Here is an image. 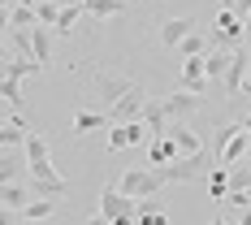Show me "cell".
<instances>
[{
	"label": "cell",
	"instance_id": "31",
	"mask_svg": "<svg viewBox=\"0 0 251 225\" xmlns=\"http://www.w3.org/2000/svg\"><path fill=\"white\" fill-rule=\"evenodd\" d=\"M243 130H247V134H251V113H247V117H243Z\"/></svg>",
	"mask_w": 251,
	"mask_h": 225
},
{
	"label": "cell",
	"instance_id": "22",
	"mask_svg": "<svg viewBox=\"0 0 251 225\" xmlns=\"http://www.w3.org/2000/svg\"><path fill=\"white\" fill-rule=\"evenodd\" d=\"M52 39H56V35H52L48 26H35V30H30V48H35V61H39V65H52Z\"/></svg>",
	"mask_w": 251,
	"mask_h": 225
},
{
	"label": "cell",
	"instance_id": "10",
	"mask_svg": "<svg viewBox=\"0 0 251 225\" xmlns=\"http://www.w3.org/2000/svg\"><path fill=\"white\" fill-rule=\"evenodd\" d=\"M148 139V125L143 122H126V125H113L108 130V151H122V148H134Z\"/></svg>",
	"mask_w": 251,
	"mask_h": 225
},
{
	"label": "cell",
	"instance_id": "32",
	"mask_svg": "<svg viewBox=\"0 0 251 225\" xmlns=\"http://www.w3.org/2000/svg\"><path fill=\"white\" fill-rule=\"evenodd\" d=\"M243 26H247V39H251V13H247V18H243Z\"/></svg>",
	"mask_w": 251,
	"mask_h": 225
},
{
	"label": "cell",
	"instance_id": "26",
	"mask_svg": "<svg viewBox=\"0 0 251 225\" xmlns=\"http://www.w3.org/2000/svg\"><path fill=\"white\" fill-rule=\"evenodd\" d=\"M208 191H212V200H217V203H226V195H229V169L217 165V169L208 174Z\"/></svg>",
	"mask_w": 251,
	"mask_h": 225
},
{
	"label": "cell",
	"instance_id": "35",
	"mask_svg": "<svg viewBox=\"0 0 251 225\" xmlns=\"http://www.w3.org/2000/svg\"><path fill=\"white\" fill-rule=\"evenodd\" d=\"M247 165H251V156H247Z\"/></svg>",
	"mask_w": 251,
	"mask_h": 225
},
{
	"label": "cell",
	"instance_id": "7",
	"mask_svg": "<svg viewBox=\"0 0 251 225\" xmlns=\"http://www.w3.org/2000/svg\"><path fill=\"white\" fill-rule=\"evenodd\" d=\"M165 117H169V125L174 122H191L195 113H203V96H195V91H174V96H165Z\"/></svg>",
	"mask_w": 251,
	"mask_h": 225
},
{
	"label": "cell",
	"instance_id": "16",
	"mask_svg": "<svg viewBox=\"0 0 251 225\" xmlns=\"http://www.w3.org/2000/svg\"><path fill=\"white\" fill-rule=\"evenodd\" d=\"M104 125H108V113H104V108H78L70 130H74V134H91V130H104Z\"/></svg>",
	"mask_w": 251,
	"mask_h": 225
},
{
	"label": "cell",
	"instance_id": "24",
	"mask_svg": "<svg viewBox=\"0 0 251 225\" xmlns=\"http://www.w3.org/2000/svg\"><path fill=\"white\" fill-rule=\"evenodd\" d=\"M48 217H56V200H35V203H26V212H22V221H35V225H44Z\"/></svg>",
	"mask_w": 251,
	"mask_h": 225
},
{
	"label": "cell",
	"instance_id": "4",
	"mask_svg": "<svg viewBox=\"0 0 251 225\" xmlns=\"http://www.w3.org/2000/svg\"><path fill=\"white\" fill-rule=\"evenodd\" d=\"M100 217H108V221H122V217H139V200H130L122 186L113 182V186H100Z\"/></svg>",
	"mask_w": 251,
	"mask_h": 225
},
{
	"label": "cell",
	"instance_id": "8",
	"mask_svg": "<svg viewBox=\"0 0 251 225\" xmlns=\"http://www.w3.org/2000/svg\"><path fill=\"white\" fill-rule=\"evenodd\" d=\"M22 174H30L26 148H0V186H4V182H18Z\"/></svg>",
	"mask_w": 251,
	"mask_h": 225
},
{
	"label": "cell",
	"instance_id": "30",
	"mask_svg": "<svg viewBox=\"0 0 251 225\" xmlns=\"http://www.w3.org/2000/svg\"><path fill=\"white\" fill-rule=\"evenodd\" d=\"M87 225H113V221H108V217H100V212H96V217H91V221H87Z\"/></svg>",
	"mask_w": 251,
	"mask_h": 225
},
{
	"label": "cell",
	"instance_id": "1",
	"mask_svg": "<svg viewBox=\"0 0 251 225\" xmlns=\"http://www.w3.org/2000/svg\"><path fill=\"white\" fill-rule=\"evenodd\" d=\"M212 151H217V165H221V169L238 165V160H247V156H251V134L243 130V122L221 125L217 139H212Z\"/></svg>",
	"mask_w": 251,
	"mask_h": 225
},
{
	"label": "cell",
	"instance_id": "17",
	"mask_svg": "<svg viewBox=\"0 0 251 225\" xmlns=\"http://www.w3.org/2000/svg\"><path fill=\"white\" fill-rule=\"evenodd\" d=\"M26 139H30V130L22 125V117L9 113L4 117V130H0V148H26Z\"/></svg>",
	"mask_w": 251,
	"mask_h": 225
},
{
	"label": "cell",
	"instance_id": "13",
	"mask_svg": "<svg viewBox=\"0 0 251 225\" xmlns=\"http://www.w3.org/2000/svg\"><path fill=\"white\" fill-rule=\"evenodd\" d=\"M26 203H35L30 186H22V182H4L0 186V208L4 212H26Z\"/></svg>",
	"mask_w": 251,
	"mask_h": 225
},
{
	"label": "cell",
	"instance_id": "9",
	"mask_svg": "<svg viewBox=\"0 0 251 225\" xmlns=\"http://www.w3.org/2000/svg\"><path fill=\"white\" fill-rule=\"evenodd\" d=\"M247 78H251V48L234 52V65H229L226 74V96L229 100H238V91H247Z\"/></svg>",
	"mask_w": 251,
	"mask_h": 225
},
{
	"label": "cell",
	"instance_id": "29",
	"mask_svg": "<svg viewBox=\"0 0 251 225\" xmlns=\"http://www.w3.org/2000/svg\"><path fill=\"white\" fill-rule=\"evenodd\" d=\"M61 9H65V4H56V0H39V4H35V13H39V26H56V18H61Z\"/></svg>",
	"mask_w": 251,
	"mask_h": 225
},
{
	"label": "cell",
	"instance_id": "28",
	"mask_svg": "<svg viewBox=\"0 0 251 225\" xmlns=\"http://www.w3.org/2000/svg\"><path fill=\"white\" fill-rule=\"evenodd\" d=\"M0 91H4V104H9V113H18L22 108V87H18V78H0Z\"/></svg>",
	"mask_w": 251,
	"mask_h": 225
},
{
	"label": "cell",
	"instance_id": "33",
	"mask_svg": "<svg viewBox=\"0 0 251 225\" xmlns=\"http://www.w3.org/2000/svg\"><path fill=\"white\" fill-rule=\"evenodd\" d=\"M247 91H251V78H247Z\"/></svg>",
	"mask_w": 251,
	"mask_h": 225
},
{
	"label": "cell",
	"instance_id": "3",
	"mask_svg": "<svg viewBox=\"0 0 251 225\" xmlns=\"http://www.w3.org/2000/svg\"><path fill=\"white\" fill-rule=\"evenodd\" d=\"M134 87H139L134 78L113 74V70H100V74H96V100H100V104H104V113H108V108H113L117 100H126Z\"/></svg>",
	"mask_w": 251,
	"mask_h": 225
},
{
	"label": "cell",
	"instance_id": "25",
	"mask_svg": "<svg viewBox=\"0 0 251 225\" xmlns=\"http://www.w3.org/2000/svg\"><path fill=\"white\" fill-rule=\"evenodd\" d=\"M177 56L182 61H195V56H208V44H203V35L195 30V35H186L182 44H177Z\"/></svg>",
	"mask_w": 251,
	"mask_h": 225
},
{
	"label": "cell",
	"instance_id": "18",
	"mask_svg": "<svg viewBox=\"0 0 251 225\" xmlns=\"http://www.w3.org/2000/svg\"><path fill=\"white\" fill-rule=\"evenodd\" d=\"M151 169H165V165H174V160H182V151H177V143L165 134V139H151Z\"/></svg>",
	"mask_w": 251,
	"mask_h": 225
},
{
	"label": "cell",
	"instance_id": "6",
	"mask_svg": "<svg viewBox=\"0 0 251 225\" xmlns=\"http://www.w3.org/2000/svg\"><path fill=\"white\" fill-rule=\"evenodd\" d=\"M148 104H151V96L143 91V82L126 96V100H117L113 108H108V122L113 125H126V122H143V113H148Z\"/></svg>",
	"mask_w": 251,
	"mask_h": 225
},
{
	"label": "cell",
	"instance_id": "34",
	"mask_svg": "<svg viewBox=\"0 0 251 225\" xmlns=\"http://www.w3.org/2000/svg\"><path fill=\"white\" fill-rule=\"evenodd\" d=\"M22 225H35V221H22Z\"/></svg>",
	"mask_w": 251,
	"mask_h": 225
},
{
	"label": "cell",
	"instance_id": "20",
	"mask_svg": "<svg viewBox=\"0 0 251 225\" xmlns=\"http://www.w3.org/2000/svg\"><path fill=\"white\" fill-rule=\"evenodd\" d=\"M126 4H130V0H82L87 18H96V22H108V18L126 13Z\"/></svg>",
	"mask_w": 251,
	"mask_h": 225
},
{
	"label": "cell",
	"instance_id": "21",
	"mask_svg": "<svg viewBox=\"0 0 251 225\" xmlns=\"http://www.w3.org/2000/svg\"><path fill=\"white\" fill-rule=\"evenodd\" d=\"M82 13H87V9H82V0H70V4L61 9L56 26H52V35H56V39H65V35H70V30L78 26V18H82Z\"/></svg>",
	"mask_w": 251,
	"mask_h": 225
},
{
	"label": "cell",
	"instance_id": "15",
	"mask_svg": "<svg viewBox=\"0 0 251 225\" xmlns=\"http://www.w3.org/2000/svg\"><path fill=\"white\" fill-rule=\"evenodd\" d=\"M203 87H208L203 56H195V61H182V91H195V96H203Z\"/></svg>",
	"mask_w": 251,
	"mask_h": 225
},
{
	"label": "cell",
	"instance_id": "23",
	"mask_svg": "<svg viewBox=\"0 0 251 225\" xmlns=\"http://www.w3.org/2000/svg\"><path fill=\"white\" fill-rule=\"evenodd\" d=\"M229 65H234V52H208V56H203V70H208V78H221V82H226Z\"/></svg>",
	"mask_w": 251,
	"mask_h": 225
},
{
	"label": "cell",
	"instance_id": "14",
	"mask_svg": "<svg viewBox=\"0 0 251 225\" xmlns=\"http://www.w3.org/2000/svg\"><path fill=\"white\" fill-rule=\"evenodd\" d=\"M35 4H39V0H18V4L9 9L4 26H9V30H26V26H30V30H35V26H39V13H35Z\"/></svg>",
	"mask_w": 251,
	"mask_h": 225
},
{
	"label": "cell",
	"instance_id": "19",
	"mask_svg": "<svg viewBox=\"0 0 251 225\" xmlns=\"http://www.w3.org/2000/svg\"><path fill=\"white\" fill-rule=\"evenodd\" d=\"M39 70H44V65H39L35 56H9L4 70H0V78H18V82H22V78H35Z\"/></svg>",
	"mask_w": 251,
	"mask_h": 225
},
{
	"label": "cell",
	"instance_id": "11",
	"mask_svg": "<svg viewBox=\"0 0 251 225\" xmlns=\"http://www.w3.org/2000/svg\"><path fill=\"white\" fill-rule=\"evenodd\" d=\"M186 35H195V18H165V22H160V44L169 52H177V44H182Z\"/></svg>",
	"mask_w": 251,
	"mask_h": 225
},
{
	"label": "cell",
	"instance_id": "27",
	"mask_svg": "<svg viewBox=\"0 0 251 225\" xmlns=\"http://www.w3.org/2000/svg\"><path fill=\"white\" fill-rule=\"evenodd\" d=\"M26 156H30V169H35V165H48V143H44V134H30V139H26Z\"/></svg>",
	"mask_w": 251,
	"mask_h": 225
},
{
	"label": "cell",
	"instance_id": "5",
	"mask_svg": "<svg viewBox=\"0 0 251 225\" xmlns=\"http://www.w3.org/2000/svg\"><path fill=\"white\" fill-rule=\"evenodd\" d=\"M208 174H212V169H208V151L182 156V160H174V165H165V169H160L165 182H200V177H208Z\"/></svg>",
	"mask_w": 251,
	"mask_h": 225
},
{
	"label": "cell",
	"instance_id": "36",
	"mask_svg": "<svg viewBox=\"0 0 251 225\" xmlns=\"http://www.w3.org/2000/svg\"><path fill=\"white\" fill-rule=\"evenodd\" d=\"M247 48H251V44H247Z\"/></svg>",
	"mask_w": 251,
	"mask_h": 225
},
{
	"label": "cell",
	"instance_id": "2",
	"mask_svg": "<svg viewBox=\"0 0 251 225\" xmlns=\"http://www.w3.org/2000/svg\"><path fill=\"white\" fill-rule=\"evenodd\" d=\"M117 186H122L126 195H130V200H156V195H160V186H165V177H160V169H126L122 177H117Z\"/></svg>",
	"mask_w": 251,
	"mask_h": 225
},
{
	"label": "cell",
	"instance_id": "12",
	"mask_svg": "<svg viewBox=\"0 0 251 225\" xmlns=\"http://www.w3.org/2000/svg\"><path fill=\"white\" fill-rule=\"evenodd\" d=\"M169 139L177 143V151H182V156H195V151H203V134H200L191 122H174V125H169Z\"/></svg>",
	"mask_w": 251,
	"mask_h": 225
}]
</instances>
